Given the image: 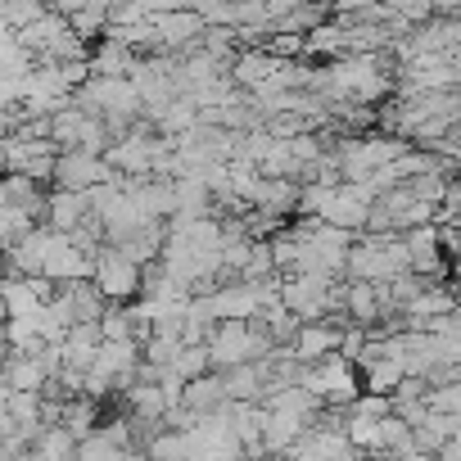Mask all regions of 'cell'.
I'll return each mask as SVG.
<instances>
[{
    "instance_id": "30bf717a",
    "label": "cell",
    "mask_w": 461,
    "mask_h": 461,
    "mask_svg": "<svg viewBox=\"0 0 461 461\" xmlns=\"http://www.w3.org/2000/svg\"><path fill=\"white\" fill-rule=\"evenodd\" d=\"M221 384H226V402H263L267 389H272V362H249V366H230L221 371Z\"/></svg>"
},
{
    "instance_id": "277c9868",
    "label": "cell",
    "mask_w": 461,
    "mask_h": 461,
    "mask_svg": "<svg viewBox=\"0 0 461 461\" xmlns=\"http://www.w3.org/2000/svg\"><path fill=\"white\" fill-rule=\"evenodd\" d=\"M118 181L109 172V163L100 154H82V149H64L55 158V190H77V194H91L95 185H109Z\"/></svg>"
},
{
    "instance_id": "2e32d148",
    "label": "cell",
    "mask_w": 461,
    "mask_h": 461,
    "mask_svg": "<svg viewBox=\"0 0 461 461\" xmlns=\"http://www.w3.org/2000/svg\"><path fill=\"white\" fill-rule=\"evenodd\" d=\"M181 407H185L194 420H199V416L221 411V407H226V384H221V375H217V371H208V375L190 380V384H185V393H181Z\"/></svg>"
},
{
    "instance_id": "8fae6325",
    "label": "cell",
    "mask_w": 461,
    "mask_h": 461,
    "mask_svg": "<svg viewBox=\"0 0 461 461\" xmlns=\"http://www.w3.org/2000/svg\"><path fill=\"white\" fill-rule=\"evenodd\" d=\"M100 344H104L100 321H77V326L64 335V344H59V353H64V366H59V371H77V375H86V371L95 366Z\"/></svg>"
},
{
    "instance_id": "9c48e42d",
    "label": "cell",
    "mask_w": 461,
    "mask_h": 461,
    "mask_svg": "<svg viewBox=\"0 0 461 461\" xmlns=\"http://www.w3.org/2000/svg\"><path fill=\"white\" fill-rule=\"evenodd\" d=\"M276 73H281V59H272V55H267L263 46L236 50V59H230V86H245L249 95L267 91Z\"/></svg>"
},
{
    "instance_id": "6da1fadb",
    "label": "cell",
    "mask_w": 461,
    "mask_h": 461,
    "mask_svg": "<svg viewBox=\"0 0 461 461\" xmlns=\"http://www.w3.org/2000/svg\"><path fill=\"white\" fill-rule=\"evenodd\" d=\"M272 353H276V344H272L267 330H258L254 321H221V326H212V335H208V362H212L217 375L230 371V366L263 362V357H272Z\"/></svg>"
},
{
    "instance_id": "ba28073f",
    "label": "cell",
    "mask_w": 461,
    "mask_h": 461,
    "mask_svg": "<svg viewBox=\"0 0 461 461\" xmlns=\"http://www.w3.org/2000/svg\"><path fill=\"white\" fill-rule=\"evenodd\" d=\"M41 217H46V230H55V236H73V230H82L91 221V199L77 194V190H50Z\"/></svg>"
},
{
    "instance_id": "d4e9b609",
    "label": "cell",
    "mask_w": 461,
    "mask_h": 461,
    "mask_svg": "<svg viewBox=\"0 0 461 461\" xmlns=\"http://www.w3.org/2000/svg\"><path fill=\"white\" fill-rule=\"evenodd\" d=\"M353 416H371V420H384V416H393V398H380V393H362L353 407H348Z\"/></svg>"
},
{
    "instance_id": "7c38bea8",
    "label": "cell",
    "mask_w": 461,
    "mask_h": 461,
    "mask_svg": "<svg viewBox=\"0 0 461 461\" xmlns=\"http://www.w3.org/2000/svg\"><path fill=\"white\" fill-rule=\"evenodd\" d=\"M357 380H362V393L393 398V389L407 380V371H402V362H398V357H384V353L366 348V353H362V362H357Z\"/></svg>"
},
{
    "instance_id": "7a4b0ae2",
    "label": "cell",
    "mask_w": 461,
    "mask_h": 461,
    "mask_svg": "<svg viewBox=\"0 0 461 461\" xmlns=\"http://www.w3.org/2000/svg\"><path fill=\"white\" fill-rule=\"evenodd\" d=\"M91 285L104 294V303H118L127 308L131 299H140V285H145V267H136L122 249H100L95 254V272H91Z\"/></svg>"
},
{
    "instance_id": "5b68a950",
    "label": "cell",
    "mask_w": 461,
    "mask_h": 461,
    "mask_svg": "<svg viewBox=\"0 0 461 461\" xmlns=\"http://www.w3.org/2000/svg\"><path fill=\"white\" fill-rule=\"evenodd\" d=\"M95 272V254L77 249L68 236H46V281L50 285H77V281H91Z\"/></svg>"
},
{
    "instance_id": "d6986e66",
    "label": "cell",
    "mask_w": 461,
    "mask_h": 461,
    "mask_svg": "<svg viewBox=\"0 0 461 461\" xmlns=\"http://www.w3.org/2000/svg\"><path fill=\"white\" fill-rule=\"evenodd\" d=\"M145 461H190V434L185 429H154L145 443Z\"/></svg>"
},
{
    "instance_id": "3957f363",
    "label": "cell",
    "mask_w": 461,
    "mask_h": 461,
    "mask_svg": "<svg viewBox=\"0 0 461 461\" xmlns=\"http://www.w3.org/2000/svg\"><path fill=\"white\" fill-rule=\"evenodd\" d=\"M285 461H357V452L348 447V434H344V420H312L308 434L285 452Z\"/></svg>"
},
{
    "instance_id": "4fadbf2b",
    "label": "cell",
    "mask_w": 461,
    "mask_h": 461,
    "mask_svg": "<svg viewBox=\"0 0 461 461\" xmlns=\"http://www.w3.org/2000/svg\"><path fill=\"white\" fill-rule=\"evenodd\" d=\"M344 312L366 330L375 321H389V299H384V285H362V281H348L344 285Z\"/></svg>"
},
{
    "instance_id": "603a6c76",
    "label": "cell",
    "mask_w": 461,
    "mask_h": 461,
    "mask_svg": "<svg viewBox=\"0 0 461 461\" xmlns=\"http://www.w3.org/2000/svg\"><path fill=\"white\" fill-rule=\"evenodd\" d=\"M122 452H131V447L113 443L104 429H95L91 438H82V443H77V461H118Z\"/></svg>"
},
{
    "instance_id": "44dd1931",
    "label": "cell",
    "mask_w": 461,
    "mask_h": 461,
    "mask_svg": "<svg viewBox=\"0 0 461 461\" xmlns=\"http://www.w3.org/2000/svg\"><path fill=\"white\" fill-rule=\"evenodd\" d=\"M344 434H348V447L362 456V452H380V420L371 416H344Z\"/></svg>"
},
{
    "instance_id": "9a60e30c",
    "label": "cell",
    "mask_w": 461,
    "mask_h": 461,
    "mask_svg": "<svg viewBox=\"0 0 461 461\" xmlns=\"http://www.w3.org/2000/svg\"><path fill=\"white\" fill-rule=\"evenodd\" d=\"M50 375L41 371L37 357H23V353H10L5 357V371H0V389L5 393H46Z\"/></svg>"
},
{
    "instance_id": "484cf974",
    "label": "cell",
    "mask_w": 461,
    "mask_h": 461,
    "mask_svg": "<svg viewBox=\"0 0 461 461\" xmlns=\"http://www.w3.org/2000/svg\"><path fill=\"white\" fill-rule=\"evenodd\" d=\"M5 357H10V348H5V339H0V371H5Z\"/></svg>"
},
{
    "instance_id": "cb8c5ba5",
    "label": "cell",
    "mask_w": 461,
    "mask_h": 461,
    "mask_svg": "<svg viewBox=\"0 0 461 461\" xmlns=\"http://www.w3.org/2000/svg\"><path fill=\"white\" fill-rule=\"evenodd\" d=\"M425 407H429V411H438V416L461 420V380H447V384L429 389V393H425Z\"/></svg>"
},
{
    "instance_id": "8992f818",
    "label": "cell",
    "mask_w": 461,
    "mask_h": 461,
    "mask_svg": "<svg viewBox=\"0 0 461 461\" xmlns=\"http://www.w3.org/2000/svg\"><path fill=\"white\" fill-rule=\"evenodd\" d=\"M339 335H344V326H335V321L299 326V335L290 339V353H294L299 366H317L326 357H339Z\"/></svg>"
},
{
    "instance_id": "ac0fdd59",
    "label": "cell",
    "mask_w": 461,
    "mask_h": 461,
    "mask_svg": "<svg viewBox=\"0 0 461 461\" xmlns=\"http://www.w3.org/2000/svg\"><path fill=\"white\" fill-rule=\"evenodd\" d=\"M59 429H68V438L73 443H82V438H91L95 429H100V407L91 402V398H68L64 402V420H59Z\"/></svg>"
},
{
    "instance_id": "e0dca14e",
    "label": "cell",
    "mask_w": 461,
    "mask_h": 461,
    "mask_svg": "<svg viewBox=\"0 0 461 461\" xmlns=\"http://www.w3.org/2000/svg\"><path fill=\"white\" fill-rule=\"evenodd\" d=\"M122 398H127L131 416H136L140 425H154V429H158V425H163V416L172 411V402L163 398V389H158V384H140V380H136Z\"/></svg>"
},
{
    "instance_id": "ffe728a7",
    "label": "cell",
    "mask_w": 461,
    "mask_h": 461,
    "mask_svg": "<svg viewBox=\"0 0 461 461\" xmlns=\"http://www.w3.org/2000/svg\"><path fill=\"white\" fill-rule=\"evenodd\" d=\"M59 290L68 294V303H73V317H77V321H100V317H104V308H109V303H104V294H100L91 281L59 285Z\"/></svg>"
},
{
    "instance_id": "52a82bcc",
    "label": "cell",
    "mask_w": 461,
    "mask_h": 461,
    "mask_svg": "<svg viewBox=\"0 0 461 461\" xmlns=\"http://www.w3.org/2000/svg\"><path fill=\"white\" fill-rule=\"evenodd\" d=\"M0 299H5V312H10V321H14V317H37V312L55 299V290H50L46 276H37V281L0 276Z\"/></svg>"
},
{
    "instance_id": "5bb4252c",
    "label": "cell",
    "mask_w": 461,
    "mask_h": 461,
    "mask_svg": "<svg viewBox=\"0 0 461 461\" xmlns=\"http://www.w3.org/2000/svg\"><path fill=\"white\" fill-rule=\"evenodd\" d=\"M267 411V407H263ZM308 416H299V411H267V425H263V452L267 456H281L285 461V452L308 434Z\"/></svg>"
},
{
    "instance_id": "7402d4cb",
    "label": "cell",
    "mask_w": 461,
    "mask_h": 461,
    "mask_svg": "<svg viewBox=\"0 0 461 461\" xmlns=\"http://www.w3.org/2000/svg\"><path fill=\"white\" fill-rule=\"evenodd\" d=\"M172 371H176L185 384H190V380H199V375H208V371H212V362H208V344H185V348L176 353Z\"/></svg>"
}]
</instances>
